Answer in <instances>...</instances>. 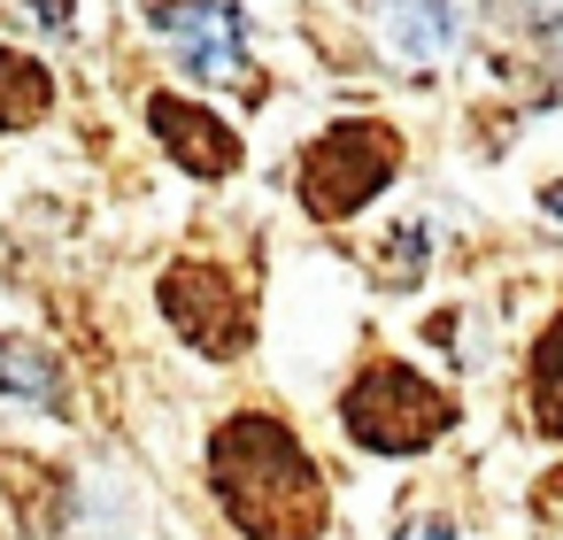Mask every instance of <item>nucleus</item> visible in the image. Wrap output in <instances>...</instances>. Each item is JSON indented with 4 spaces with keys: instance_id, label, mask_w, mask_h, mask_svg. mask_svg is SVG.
I'll return each instance as SVG.
<instances>
[{
    "instance_id": "obj_1",
    "label": "nucleus",
    "mask_w": 563,
    "mask_h": 540,
    "mask_svg": "<svg viewBox=\"0 0 563 540\" xmlns=\"http://www.w3.org/2000/svg\"><path fill=\"white\" fill-rule=\"evenodd\" d=\"M209 486L224 502V517L247 540H317L332 502H324V471L309 463V448L278 425V417H224L209 440Z\"/></svg>"
},
{
    "instance_id": "obj_2",
    "label": "nucleus",
    "mask_w": 563,
    "mask_h": 540,
    "mask_svg": "<svg viewBox=\"0 0 563 540\" xmlns=\"http://www.w3.org/2000/svg\"><path fill=\"white\" fill-rule=\"evenodd\" d=\"M340 425L371 448V455H417L440 432H455V394H440L432 378H417L409 363L378 355L355 371V386L340 394Z\"/></svg>"
},
{
    "instance_id": "obj_3",
    "label": "nucleus",
    "mask_w": 563,
    "mask_h": 540,
    "mask_svg": "<svg viewBox=\"0 0 563 540\" xmlns=\"http://www.w3.org/2000/svg\"><path fill=\"white\" fill-rule=\"evenodd\" d=\"M394 170H401V132L394 124H371V117H347V124L317 132V147L301 155V209L317 224H340L371 194H386Z\"/></svg>"
},
{
    "instance_id": "obj_4",
    "label": "nucleus",
    "mask_w": 563,
    "mask_h": 540,
    "mask_svg": "<svg viewBox=\"0 0 563 540\" xmlns=\"http://www.w3.org/2000/svg\"><path fill=\"white\" fill-rule=\"evenodd\" d=\"M163 317L201 355H240L255 340V301L224 263H170L163 271Z\"/></svg>"
},
{
    "instance_id": "obj_5",
    "label": "nucleus",
    "mask_w": 563,
    "mask_h": 540,
    "mask_svg": "<svg viewBox=\"0 0 563 540\" xmlns=\"http://www.w3.org/2000/svg\"><path fill=\"white\" fill-rule=\"evenodd\" d=\"M155 32L194 63V78L209 86H232V93H263V78H247V16L232 0H155Z\"/></svg>"
},
{
    "instance_id": "obj_6",
    "label": "nucleus",
    "mask_w": 563,
    "mask_h": 540,
    "mask_svg": "<svg viewBox=\"0 0 563 540\" xmlns=\"http://www.w3.org/2000/svg\"><path fill=\"white\" fill-rule=\"evenodd\" d=\"M147 124H155V140L170 147L178 170H194V178H232L240 170V132H224L209 109H194L178 93H155L147 101Z\"/></svg>"
},
{
    "instance_id": "obj_7",
    "label": "nucleus",
    "mask_w": 563,
    "mask_h": 540,
    "mask_svg": "<svg viewBox=\"0 0 563 540\" xmlns=\"http://www.w3.org/2000/svg\"><path fill=\"white\" fill-rule=\"evenodd\" d=\"M0 486H9V502L24 517V540H55V525H63V471L55 463L0 448Z\"/></svg>"
},
{
    "instance_id": "obj_8",
    "label": "nucleus",
    "mask_w": 563,
    "mask_h": 540,
    "mask_svg": "<svg viewBox=\"0 0 563 540\" xmlns=\"http://www.w3.org/2000/svg\"><path fill=\"white\" fill-rule=\"evenodd\" d=\"M378 32L409 63H440L455 47V9H448V0H378Z\"/></svg>"
},
{
    "instance_id": "obj_9",
    "label": "nucleus",
    "mask_w": 563,
    "mask_h": 540,
    "mask_svg": "<svg viewBox=\"0 0 563 540\" xmlns=\"http://www.w3.org/2000/svg\"><path fill=\"white\" fill-rule=\"evenodd\" d=\"M0 394H16V401H40L55 417H70V386H63V363L16 332H0Z\"/></svg>"
},
{
    "instance_id": "obj_10",
    "label": "nucleus",
    "mask_w": 563,
    "mask_h": 540,
    "mask_svg": "<svg viewBox=\"0 0 563 540\" xmlns=\"http://www.w3.org/2000/svg\"><path fill=\"white\" fill-rule=\"evenodd\" d=\"M47 109H55V78L32 55L0 47V132H32Z\"/></svg>"
},
{
    "instance_id": "obj_11",
    "label": "nucleus",
    "mask_w": 563,
    "mask_h": 540,
    "mask_svg": "<svg viewBox=\"0 0 563 540\" xmlns=\"http://www.w3.org/2000/svg\"><path fill=\"white\" fill-rule=\"evenodd\" d=\"M525 394H532V425L548 432V440H563V317L540 332V348H532V378H525Z\"/></svg>"
},
{
    "instance_id": "obj_12",
    "label": "nucleus",
    "mask_w": 563,
    "mask_h": 540,
    "mask_svg": "<svg viewBox=\"0 0 563 540\" xmlns=\"http://www.w3.org/2000/svg\"><path fill=\"white\" fill-rule=\"evenodd\" d=\"M386 255H394V263H386L378 278H386V286H417V271H424V224H401V232L386 240Z\"/></svg>"
},
{
    "instance_id": "obj_13",
    "label": "nucleus",
    "mask_w": 563,
    "mask_h": 540,
    "mask_svg": "<svg viewBox=\"0 0 563 540\" xmlns=\"http://www.w3.org/2000/svg\"><path fill=\"white\" fill-rule=\"evenodd\" d=\"M532 47H540V63H548V93H563V16H555V24H540V40H532Z\"/></svg>"
},
{
    "instance_id": "obj_14",
    "label": "nucleus",
    "mask_w": 563,
    "mask_h": 540,
    "mask_svg": "<svg viewBox=\"0 0 563 540\" xmlns=\"http://www.w3.org/2000/svg\"><path fill=\"white\" fill-rule=\"evenodd\" d=\"M532 502H540V517H563V463H555V471L532 486Z\"/></svg>"
},
{
    "instance_id": "obj_15",
    "label": "nucleus",
    "mask_w": 563,
    "mask_h": 540,
    "mask_svg": "<svg viewBox=\"0 0 563 540\" xmlns=\"http://www.w3.org/2000/svg\"><path fill=\"white\" fill-rule=\"evenodd\" d=\"M32 16H40L47 32H70V0H32Z\"/></svg>"
},
{
    "instance_id": "obj_16",
    "label": "nucleus",
    "mask_w": 563,
    "mask_h": 540,
    "mask_svg": "<svg viewBox=\"0 0 563 540\" xmlns=\"http://www.w3.org/2000/svg\"><path fill=\"white\" fill-rule=\"evenodd\" d=\"M540 209H548V217L563 224V178H548V194H540Z\"/></svg>"
},
{
    "instance_id": "obj_17",
    "label": "nucleus",
    "mask_w": 563,
    "mask_h": 540,
    "mask_svg": "<svg viewBox=\"0 0 563 540\" xmlns=\"http://www.w3.org/2000/svg\"><path fill=\"white\" fill-rule=\"evenodd\" d=\"M401 540H455V532H448V525H409Z\"/></svg>"
}]
</instances>
